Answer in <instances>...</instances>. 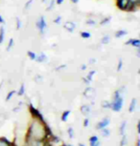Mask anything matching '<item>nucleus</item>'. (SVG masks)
<instances>
[{"label":"nucleus","mask_w":140,"mask_h":146,"mask_svg":"<svg viewBox=\"0 0 140 146\" xmlns=\"http://www.w3.org/2000/svg\"><path fill=\"white\" fill-rule=\"evenodd\" d=\"M51 136H53V134L45 121L33 118L29 124L26 137L32 139H48Z\"/></svg>","instance_id":"obj_1"},{"label":"nucleus","mask_w":140,"mask_h":146,"mask_svg":"<svg viewBox=\"0 0 140 146\" xmlns=\"http://www.w3.org/2000/svg\"><path fill=\"white\" fill-rule=\"evenodd\" d=\"M125 87H122L121 89H118L117 91H115L113 100L111 102V109L113 112H120L123 105H124V98L122 96Z\"/></svg>","instance_id":"obj_2"},{"label":"nucleus","mask_w":140,"mask_h":146,"mask_svg":"<svg viewBox=\"0 0 140 146\" xmlns=\"http://www.w3.org/2000/svg\"><path fill=\"white\" fill-rule=\"evenodd\" d=\"M37 28L38 29V31L42 35H44V33L46 31V29H47V23H46L45 21V18L44 16H40V18H38V20L37 21Z\"/></svg>","instance_id":"obj_3"},{"label":"nucleus","mask_w":140,"mask_h":146,"mask_svg":"<svg viewBox=\"0 0 140 146\" xmlns=\"http://www.w3.org/2000/svg\"><path fill=\"white\" fill-rule=\"evenodd\" d=\"M29 111H30V113H31L33 118H37V119L44 121V118H43V115H42V113H40V111L38 109H36L32 104H30L29 105Z\"/></svg>","instance_id":"obj_4"},{"label":"nucleus","mask_w":140,"mask_h":146,"mask_svg":"<svg viewBox=\"0 0 140 146\" xmlns=\"http://www.w3.org/2000/svg\"><path fill=\"white\" fill-rule=\"evenodd\" d=\"M109 123H111V118L109 117H106L97 123L96 129H97V130H101V129H103V128H106L109 125Z\"/></svg>","instance_id":"obj_5"},{"label":"nucleus","mask_w":140,"mask_h":146,"mask_svg":"<svg viewBox=\"0 0 140 146\" xmlns=\"http://www.w3.org/2000/svg\"><path fill=\"white\" fill-rule=\"evenodd\" d=\"M130 0H116V6L119 10L121 11H126Z\"/></svg>","instance_id":"obj_6"},{"label":"nucleus","mask_w":140,"mask_h":146,"mask_svg":"<svg viewBox=\"0 0 140 146\" xmlns=\"http://www.w3.org/2000/svg\"><path fill=\"white\" fill-rule=\"evenodd\" d=\"M84 96L86 98H92L93 96H95V90L92 87H86V89L84 92Z\"/></svg>","instance_id":"obj_7"},{"label":"nucleus","mask_w":140,"mask_h":146,"mask_svg":"<svg viewBox=\"0 0 140 146\" xmlns=\"http://www.w3.org/2000/svg\"><path fill=\"white\" fill-rule=\"evenodd\" d=\"M64 28L66 30L68 33H73L76 29V25H75V23H73V22L68 21L66 23H64Z\"/></svg>","instance_id":"obj_8"},{"label":"nucleus","mask_w":140,"mask_h":146,"mask_svg":"<svg viewBox=\"0 0 140 146\" xmlns=\"http://www.w3.org/2000/svg\"><path fill=\"white\" fill-rule=\"evenodd\" d=\"M125 44H126V45H131V46L134 47V48L138 49L140 47V40L138 39V38H133V39H130L128 42H126Z\"/></svg>","instance_id":"obj_9"},{"label":"nucleus","mask_w":140,"mask_h":146,"mask_svg":"<svg viewBox=\"0 0 140 146\" xmlns=\"http://www.w3.org/2000/svg\"><path fill=\"white\" fill-rule=\"evenodd\" d=\"M81 113L83 114L84 117H87L90 113H91V107L88 104H84L81 107Z\"/></svg>","instance_id":"obj_10"},{"label":"nucleus","mask_w":140,"mask_h":146,"mask_svg":"<svg viewBox=\"0 0 140 146\" xmlns=\"http://www.w3.org/2000/svg\"><path fill=\"white\" fill-rule=\"evenodd\" d=\"M96 74V72L95 71H90L88 74L86 75V78H84V83H86L87 85L91 83V81H92V78H93V76H94Z\"/></svg>","instance_id":"obj_11"},{"label":"nucleus","mask_w":140,"mask_h":146,"mask_svg":"<svg viewBox=\"0 0 140 146\" xmlns=\"http://www.w3.org/2000/svg\"><path fill=\"white\" fill-rule=\"evenodd\" d=\"M136 106H137V100L136 98H133L130 103V106H129V112L130 113L134 112L136 109Z\"/></svg>","instance_id":"obj_12"},{"label":"nucleus","mask_w":140,"mask_h":146,"mask_svg":"<svg viewBox=\"0 0 140 146\" xmlns=\"http://www.w3.org/2000/svg\"><path fill=\"white\" fill-rule=\"evenodd\" d=\"M47 60V56L44 53H40V54H37V58H36V61L38 63H42L45 62Z\"/></svg>","instance_id":"obj_13"},{"label":"nucleus","mask_w":140,"mask_h":146,"mask_svg":"<svg viewBox=\"0 0 140 146\" xmlns=\"http://www.w3.org/2000/svg\"><path fill=\"white\" fill-rule=\"evenodd\" d=\"M13 142L10 141L5 137H0V146H13Z\"/></svg>","instance_id":"obj_14"},{"label":"nucleus","mask_w":140,"mask_h":146,"mask_svg":"<svg viewBox=\"0 0 140 146\" xmlns=\"http://www.w3.org/2000/svg\"><path fill=\"white\" fill-rule=\"evenodd\" d=\"M126 127H127V121L126 120H123L121 125L119 127V132H120V135L121 136H124L125 133H126Z\"/></svg>","instance_id":"obj_15"},{"label":"nucleus","mask_w":140,"mask_h":146,"mask_svg":"<svg viewBox=\"0 0 140 146\" xmlns=\"http://www.w3.org/2000/svg\"><path fill=\"white\" fill-rule=\"evenodd\" d=\"M100 131H101V135H102V137H109L111 136V130L108 129V127L101 129Z\"/></svg>","instance_id":"obj_16"},{"label":"nucleus","mask_w":140,"mask_h":146,"mask_svg":"<svg viewBox=\"0 0 140 146\" xmlns=\"http://www.w3.org/2000/svg\"><path fill=\"white\" fill-rule=\"evenodd\" d=\"M71 114V110H67V111H64V113H62V121H64V122H65V121H67L68 119V117H69V115Z\"/></svg>","instance_id":"obj_17"},{"label":"nucleus","mask_w":140,"mask_h":146,"mask_svg":"<svg viewBox=\"0 0 140 146\" xmlns=\"http://www.w3.org/2000/svg\"><path fill=\"white\" fill-rule=\"evenodd\" d=\"M125 35H127V31H125V30H119V31L115 33V37L117 38H121Z\"/></svg>","instance_id":"obj_18"},{"label":"nucleus","mask_w":140,"mask_h":146,"mask_svg":"<svg viewBox=\"0 0 140 146\" xmlns=\"http://www.w3.org/2000/svg\"><path fill=\"white\" fill-rule=\"evenodd\" d=\"M109 41H111V36H109V35H104L102 37V39H101V43L104 44V45H106V44H109Z\"/></svg>","instance_id":"obj_19"},{"label":"nucleus","mask_w":140,"mask_h":146,"mask_svg":"<svg viewBox=\"0 0 140 146\" xmlns=\"http://www.w3.org/2000/svg\"><path fill=\"white\" fill-rule=\"evenodd\" d=\"M127 144H128V137L125 134L124 136H122V139L120 140V146H126Z\"/></svg>","instance_id":"obj_20"},{"label":"nucleus","mask_w":140,"mask_h":146,"mask_svg":"<svg viewBox=\"0 0 140 146\" xmlns=\"http://www.w3.org/2000/svg\"><path fill=\"white\" fill-rule=\"evenodd\" d=\"M17 95L19 96L25 95V85H24V84H21L20 88H19V90L17 91Z\"/></svg>","instance_id":"obj_21"},{"label":"nucleus","mask_w":140,"mask_h":146,"mask_svg":"<svg viewBox=\"0 0 140 146\" xmlns=\"http://www.w3.org/2000/svg\"><path fill=\"white\" fill-rule=\"evenodd\" d=\"M81 37L84 38V39H88V38L91 37V34L89 32H82L81 33Z\"/></svg>","instance_id":"obj_22"},{"label":"nucleus","mask_w":140,"mask_h":146,"mask_svg":"<svg viewBox=\"0 0 140 146\" xmlns=\"http://www.w3.org/2000/svg\"><path fill=\"white\" fill-rule=\"evenodd\" d=\"M15 94H16V91H15V90H13V91H11V92L8 93V95L6 96V101H7V102L12 100V98L13 96V95H15Z\"/></svg>","instance_id":"obj_23"},{"label":"nucleus","mask_w":140,"mask_h":146,"mask_svg":"<svg viewBox=\"0 0 140 146\" xmlns=\"http://www.w3.org/2000/svg\"><path fill=\"white\" fill-rule=\"evenodd\" d=\"M27 54H28L29 58L31 59V60H36V58H37V54L34 53V52L29 51L28 53H27Z\"/></svg>","instance_id":"obj_24"},{"label":"nucleus","mask_w":140,"mask_h":146,"mask_svg":"<svg viewBox=\"0 0 140 146\" xmlns=\"http://www.w3.org/2000/svg\"><path fill=\"white\" fill-rule=\"evenodd\" d=\"M67 134H68V137H69L70 139H73L74 136H75V134H74V129L72 127H68Z\"/></svg>","instance_id":"obj_25"},{"label":"nucleus","mask_w":140,"mask_h":146,"mask_svg":"<svg viewBox=\"0 0 140 146\" xmlns=\"http://www.w3.org/2000/svg\"><path fill=\"white\" fill-rule=\"evenodd\" d=\"M99 141V137L97 136H92L89 137V144H93V143H96Z\"/></svg>","instance_id":"obj_26"},{"label":"nucleus","mask_w":140,"mask_h":146,"mask_svg":"<svg viewBox=\"0 0 140 146\" xmlns=\"http://www.w3.org/2000/svg\"><path fill=\"white\" fill-rule=\"evenodd\" d=\"M111 20V17L109 16V17H106V18H104L102 21H101V26H106L107 24L109 23Z\"/></svg>","instance_id":"obj_27"},{"label":"nucleus","mask_w":140,"mask_h":146,"mask_svg":"<svg viewBox=\"0 0 140 146\" xmlns=\"http://www.w3.org/2000/svg\"><path fill=\"white\" fill-rule=\"evenodd\" d=\"M13 44H15V41H13V38H11L10 41H9V43H8V46H7V52H9L11 49L13 48Z\"/></svg>","instance_id":"obj_28"},{"label":"nucleus","mask_w":140,"mask_h":146,"mask_svg":"<svg viewBox=\"0 0 140 146\" xmlns=\"http://www.w3.org/2000/svg\"><path fill=\"white\" fill-rule=\"evenodd\" d=\"M4 36H5V32L3 28H0V43L4 41Z\"/></svg>","instance_id":"obj_29"},{"label":"nucleus","mask_w":140,"mask_h":146,"mask_svg":"<svg viewBox=\"0 0 140 146\" xmlns=\"http://www.w3.org/2000/svg\"><path fill=\"white\" fill-rule=\"evenodd\" d=\"M102 108L103 109H111V102H109V101H104L102 103Z\"/></svg>","instance_id":"obj_30"},{"label":"nucleus","mask_w":140,"mask_h":146,"mask_svg":"<svg viewBox=\"0 0 140 146\" xmlns=\"http://www.w3.org/2000/svg\"><path fill=\"white\" fill-rule=\"evenodd\" d=\"M55 4H56V3H55V0H52V1L49 3V5L47 6V8H46V11H51L54 8Z\"/></svg>","instance_id":"obj_31"},{"label":"nucleus","mask_w":140,"mask_h":146,"mask_svg":"<svg viewBox=\"0 0 140 146\" xmlns=\"http://www.w3.org/2000/svg\"><path fill=\"white\" fill-rule=\"evenodd\" d=\"M122 68H123V60H122V58H120V59H119V62H118L117 71H118V72H120V71L122 70Z\"/></svg>","instance_id":"obj_32"},{"label":"nucleus","mask_w":140,"mask_h":146,"mask_svg":"<svg viewBox=\"0 0 140 146\" xmlns=\"http://www.w3.org/2000/svg\"><path fill=\"white\" fill-rule=\"evenodd\" d=\"M22 27V22L19 18H16V29H20Z\"/></svg>","instance_id":"obj_33"},{"label":"nucleus","mask_w":140,"mask_h":146,"mask_svg":"<svg viewBox=\"0 0 140 146\" xmlns=\"http://www.w3.org/2000/svg\"><path fill=\"white\" fill-rule=\"evenodd\" d=\"M84 127H88V126H89V117H86L84 119Z\"/></svg>","instance_id":"obj_34"},{"label":"nucleus","mask_w":140,"mask_h":146,"mask_svg":"<svg viewBox=\"0 0 140 146\" xmlns=\"http://www.w3.org/2000/svg\"><path fill=\"white\" fill-rule=\"evenodd\" d=\"M32 2H33V0H28L27 1V3L25 4V7H24V10H28L29 8H30V6L32 5Z\"/></svg>","instance_id":"obj_35"},{"label":"nucleus","mask_w":140,"mask_h":146,"mask_svg":"<svg viewBox=\"0 0 140 146\" xmlns=\"http://www.w3.org/2000/svg\"><path fill=\"white\" fill-rule=\"evenodd\" d=\"M86 24H87V25H90V26H94L96 24V22L93 20V19H89V20L86 21Z\"/></svg>","instance_id":"obj_36"},{"label":"nucleus","mask_w":140,"mask_h":146,"mask_svg":"<svg viewBox=\"0 0 140 146\" xmlns=\"http://www.w3.org/2000/svg\"><path fill=\"white\" fill-rule=\"evenodd\" d=\"M61 21H62V16H58L56 19H54V23H56V24H60Z\"/></svg>","instance_id":"obj_37"},{"label":"nucleus","mask_w":140,"mask_h":146,"mask_svg":"<svg viewBox=\"0 0 140 146\" xmlns=\"http://www.w3.org/2000/svg\"><path fill=\"white\" fill-rule=\"evenodd\" d=\"M130 2L131 3H133V4H135V5H140V0H130Z\"/></svg>","instance_id":"obj_38"},{"label":"nucleus","mask_w":140,"mask_h":146,"mask_svg":"<svg viewBox=\"0 0 140 146\" xmlns=\"http://www.w3.org/2000/svg\"><path fill=\"white\" fill-rule=\"evenodd\" d=\"M64 0H55V2L58 4V5H62V3H64Z\"/></svg>","instance_id":"obj_39"},{"label":"nucleus","mask_w":140,"mask_h":146,"mask_svg":"<svg viewBox=\"0 0 140 146\" xmlns=\"http://www.w3.org/2000/svg\"><path fill=\"white\" fill-rule=\"evenodd\" d=\"M86 67H87V66H86V64H84V65H82V67H81V70H82V71H84V70H86Z\"/></svg>","instance_id":"obj_40"},{"label":"nucleus","mask_w":140,"mask_h":146,"mask_svg":"<svg viewBox=\"0 0 140 146\" xmlns=\"http://www.w3.org/2000/svg\"><path fill=\"white\" fill-rule=\"evenodd\" d=\"M0 23H2V24H4V23H5V20H4V18L2 17L1 15H0Z\"/></svg>","instance_id":"obj_41"},{"label":"nucleus","mask_w":140,"mask_h":146,"mask_svg":"<svg viewBox=\"0 0 140 146\" xmlns=\"http://www.w3.org/2000/svg\"><path fill=\"white\" fill-rule=\"evenodd\" d=\"M65 67V65H62L61 67H59V68H57V71H60L61 69H62V68H64Z\"/></svg>","instance_id":"obj_42"},{"label":"nucleus","mask_w":140,"mask_h":146,"mask_svg":"<svg viewBox=\"0 0 140 146\" xmlns=\"http://www.w3.org/2000/svg\"><path fill=\"white\" fill-rule=\"evenodd\" d=\"M18 111H19V107H17V108H15V109H13V112H15V113L18 112Z\"/></svg>","instance_id":"obj_43"},{"label":"nucleus","mask_w":140,"mask_h":146,"mask_svg":"<svg viewBox=\"0 0 140 146\" xmlns=\"http://www.w3.org/2000/svg\"><path fill=\"white\" fill-rule=\"evenodd\" d=\"M79 146H86V145L84 144V143H79Z\"/></svg>","instance_id":"obj_44"},{"label":"nucleus","mask_w":140,"mask_h":146,"mask_svg":"<svg viewBox=\"0 0 140 146\" xmlns=\"http://www.w3.org/2000/svg\"><path fill=\"white\" fill-rule=\"evenodd\" d=\"M66 146H73V145H72V144H67Z\"/></svg>","instance_id":"obj_45"},{"label":"nucleus","mask_w":140,"mask_h":146,"mask_svg":"<svg viewBox=\"0 0 140 146\" xmlns=\"http://www.w3.org/2000/svg\"><path fill=\"white\" fill-rule=\"evenodd\" d=\"M61 146H66V144H64H64H62V145H61Z\"/></svg>","instance_id":"obj_46"},{"label":"nucleus","mask_w":140,"mask_h":146,"mask_svg":"<svg viewBox=\"0 0 140 146\" xmlns=\"http://www.w3.org/2000/svg\"><path fill=\"white\" fill-rule=\"evenodd\" d=\"M13 146H18V145H16V144H15V143H13Z\"/></svg>","instance_id":"obj_47"},{"label":"nucleus","mask_w":140,"mask_h":146,"mask_svg":"<svg viewBox=\"0 0 140 146\" xmlns=\"http://www.w3.org/2000/svg\"><path fill=\"white\" fill-rule=\"evenodd\" d=\"M46 1V0H42V2H45Z\"/></svg>","instance_id":"obj_48"},{"label":"nucleus","mask_w":140,"mask_h":146,"mask_svg":"<svg viewBox=\"0 0 140 146\" xmlns=\"http://www.w3.org/2000/svg\"><path fill=\"white\" fill-rule=\"evenodd\" d=\"M46 146H49V145H48V144H47V145H46Z\"/></svg>","instance_id":"obj_49"}]
</instances>
